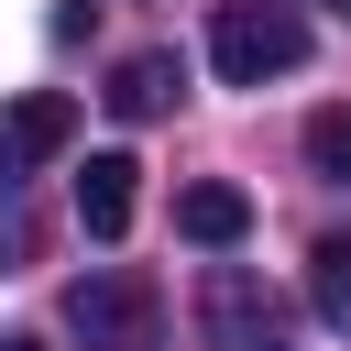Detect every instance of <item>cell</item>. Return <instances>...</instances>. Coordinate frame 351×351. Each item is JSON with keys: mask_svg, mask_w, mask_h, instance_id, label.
I'll use <instances>...</instances> for the list:
<instances>
[{"mask_svg": "<svg viewBox=\"0 0 351 351\" xmlns=\"http://www.w3.org/2000/svg\"><path fill=\"white\" fill-rule=\"evenodd\" d=\"M0 351H44V340H22V329H11V340H0Z\"/></svg>", "mask_w": 351, "mask_h": 351, "instance_id": "obj_10", "label": "cell"}, {"mask_svg": "<svg viewBox=\"0 0 351 351\" xmlns=\"http://www.w3.org/2000/svg\"><path fill=\"white\" fill-rule=\"evenodd\" d=\"M132 154H88V176H77V219H88V241H121L132 230Z\"/></svg>", "mask_w": 351, "mask_h": 351, "instance_id": "obj_5", "label": "cell"}, {"mask_svg": "<svg viewBox=\"0 0 351 351\" xmlns=\"http://www.w3.org/2000/svg\"><path fill=\"white\" fill-rule=\"evenodd\" d=\"M208 66H219L230 88L296 77V66H307V11H296V0H219V22H208Z\"/></svg>", "mask_w": 351, "mask_h": 351, "instance_id": "obj_1", "label": "cell"}, {"mask_svg": "<svg viewBox=\"0 0 351 351\" xmlns=\"http://www.w3.org/2000/svg\"><path fill=\"white\" fill-rule=\"evenodd\" d=\"M176 88H186V66H176V55H132V66L110 77V110H121V121H154Z\"/></svg>", "mask_w": 351, "mask_h": 351, "instance_id": "obj_7", "label": "cell"}, {"mask_svg": "<svg viewBox=\"0 0 351 351\" xmlns=\"http://www.w3.org/2000/svg\"><path fill=\"white\" fill-rule=\"evenodd\" d=\"M307 165H318V176H329V186H351V99H340V110H318V121H307Z\"/></svg>", "mask_w": 351, "mask_h": 351, "instance_id": "obj_9", "label": "cell"}, {"mask_svg": "<svg viewBox=\"0 0 351 351\" xmlns=\"http://www.w3.org/2000/svg\"><path fill=\"white\" fill-rule=\"evenodd\" d=\"M66 329H77L88 351H165V296H154V274L99 263V274L66 285Z\"/></svg>", "mask_w": 351, "mask_h": 351, "instance_id": "obj_2", "label": "cell"}, {"mask_svg": "<svg viewBox=\"0 0 351 351\" xmlns=\"http://www.w3.org/2000/svg\"><path fill=\"white\" fill-rule=\"evenodd\" d=\"M66 143H77V99H66V88H22V99L0 110V186L33 176V165H55Z\"/></svg>", "mask_w": 351, "mask_h": 351, "instance_id": "obj_4", "label": "cell"}, {"mask_svg": "<svg viewBox=\"0 0 351 351\" xmlns=\"http://www.w3.org/2000/svg\"><path fill=\"white\" fill-rule=\"evenodd\" d=\"M307 296H318L329 329H351V230H329V241L307 252Z\"/></svg>", "mask_w": 351, "mask_h": 351, "instance_id": "obj_8", "label": "cell"}, {"mask_svg": "<svg viewBox=\"0 0 351 351\" xmlns=\"http://www.w3.org/2000/svg\"><path fill=\"white\" fill-rule=\"evenodd\" d=\"M176 230L208 241V252H230V241L252 230V197H241V186H186V197H176Z\"/></svg>", "mask_w": 351, "mask_h": 351, "instance_id": "obj_6", "label": "cell"}, {"mask_svg": "<svg viewBox=\"0 0 351 351\" xmlns=\"http://www.w3.org/2000/svg\"><path fill=\"white\" fill-rule=\"evenodd\" d=\"M197 329H208V351H296V318H285V296H274L252 263H208Z\"/></svg>", "mask_w": 351, "mask_h": 351, "instance_id": "obj_3", "label": "cell"}]
</instances>
